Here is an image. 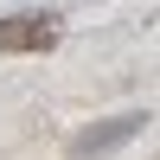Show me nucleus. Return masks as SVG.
<instances>
[{
    "instance_id": "nucleus-1",
    "label": "nucleus",
    "mask_w": 160,
    "mask_h": 160,
    "mask_svg": "<svg viewBox=\"0 0 160 160\" xmlns=\"http://www.w3.org/2000/svg\"><path fill=\"white\" fill-rule=\"evenodd\" d=\"M58 38V26L38 19V13H19V19H0V51H45Z\"/></svg>"
}]
</instances>
